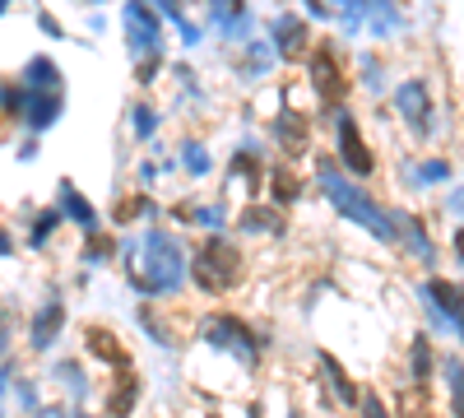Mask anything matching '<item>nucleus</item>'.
<instances>
[{"label":"nucleus","instance_id":"obj_1","mask_svg":"<svg viewBox=\"0 0 464 418\" xmlns=\"http://www.w3.org/2000/svg\"><path fill=\"white\" fill-rule=\"evenodd\" d=\"M190 275L186 265V247L163 233V228H149V233L140 238V270H135V284L149 293V297H172Z\"/></svg>","mask_w":464,"mask_h":418},{"label":"nucleus","instance_id":"obj_2","mask_svg":"<svg viewBox=\"0 0 464 418\" xmlns=\"http://www.w3.org/2000/svg\"><path fill=\"white\" fill-rule=\"evenodd\" d=\"M316 177H321L325 200H330L343 219H353L358 228H367V233H372L376 242H395V214H385L367 191H358L353 181H343V177H339V168H334L330 159H321V163H316Z\"/></svg>","mask_w":464,"mask_h":418},{"label":"nucleus","instance_id":"obj_3","mask_svg":"<svg viewBox=\"0 0 464 418\" xmlns=\"http://www.w3.org/2000/svg\"><path fill=\"white\" fill-rule=\"evenodd\" d=\"M242 251L237 247H232V242H223L218 233H209V242L196 251V256H190V279H196L205 293H232V288H237L242 284Z\"/></svg>","mask_w":464,"mask_h":418},{"label":"nucleus","instance_id":"obj_4","mask_svg":"<svg viewBox=\"0 0 464 418\" xmlns=\"http://www.w3.org/2000/svg\"><path fill=\"white\" fill-rule=\"evenodd\" d=\"M200 339H205L209 349H218V354L242 358L246 367H251V363H260V349H265V339H260L246 321H237V316H223V312H214V316L205 321Z\"/></svg>","mask_w":464,"mask_h":418},{"label":"nucleus","instance_id":"obj_5","mask_svg":"<svg viewBox=\"0 0 464 418\" xmlns=\"http://www.w3.org/2000/svg\"><path fill=\"white\" fill-rule=\"evenodd\" d=\"M418 297H422V307H428V316H432L446 335H455L459 345H464V284L428 279V284L418 288Z\"/></svg>","mask_w":464,"mask_h":418},{"label":"nucleus","instance_id":"obj_6","mask_svg":"<svg viewBox=\"0 0 464 418\" xmlns=\"http://www.w3.org/2000/svg\"><path fill=\"white\" fill-rule=\"evenodd\" d=\"M121 24H126V43H130L135 61L163 52V24H159V15H153L144 0H126V5H121Z\"/></svg>","mask_w":464,"mask_h":418},{"label":"nucleus","instance_id":"obj_7","mask_svg":"<svg viewBox=\"0 0 464 418\" xmlns=\"http://www.w3.org/2000/svg\"><path fill=\"white\" fill-rule=\"evenodd\" d=\"M395 107H400V117H404V126L418 135V140H428V135H437V107H432V93H428V80H404L400 89H395Z\"/></svg>","mask_w":464,"mask_h":418},{"label":"nucleus","instance_id":"obj_8","mask_svg":"<svg viewBox=\"0 0 464 418\" xmlns=\"http://www.w3.org/2000/svg\"><path fill=\"white\" fill-rule=\"evenodd\" d=\"M334 144H339V163L353 172V177H372V172H376V154L362 144L353 112H343V107L334 112Z\"/></svg>","mask_w":464,"mask_h":418},{"label":"nucleus","instance_id":"obj_9","mask_svg":"<svg viewBox=\"0 0 464 418\" xmlns=\"http://www.w3.org/2000/svg\"><path fill=\"white\" fill-rule=\"evenodd\" d=\"M61 112H65V89H24V107H19V117L33 135H43L61 122Z\"/></svg>","mask_w":464,"mask_h":418},{"label":"nucleus","instance_id":"obj_10","mask_svg":"<svg viewBox=\"0 0 464 418\" xmlns=\"http://www.w3.org/2000/svg\"><path fill=\"white\" fill-rule=\"evenodd\" d=\"M209 5V24L223 33V43H246L251 28H256V15L242 5V0H205Z\"/></svg>","mask_w":464,"mask_h":418},{"label":"nucleus","instance_id":"obj_11","mask_svg":"<svg viewBox=\"0 0 464 418\" xmlns=\"http://www.w3.org/2000/svg\"><path fill=\"white\" fill-rule=\"evenodd\" d=\"M61 330H65V302H61V297H47L43 307H37L33 326H28V345H33V354H47L56 339H61Z\"/></svg>","mask_w":464,"mask_h":418},{"label":"nucleus","instance_id":"obj_12","mask_svg":"<svg viewBox=\"0 0 464 418\" xmlns=\"http://www.w3.org/2000/svg\"><path fill=\"white\" fill-rule=\"evenodd\" d=\"M269 43H275V52L284 61H297L306 52V43H312V33H306V19H297L293 10H284L275 24H269Z\"/></svg>","mask_w":464,"mask_h":418},{"label":"nucleus","instance_id":"obj_13","mask_svg":"<svg viewBox=\"0 0 464 418\" xmlns=\"http://www.w3.org/2000/svg\"><path fill=\"white\" fill-rule=\"evenodd\" d=\"M362 28H372V37H395L409 28V15L400 0H362Z\"/></svg>","mask_w":464,"mask_h":418},{"label":"nucleus","instance_id":"obj_14","mask_svg":"<svg viewBox=\"0 0 464 418\" xmlns=\"http://www.w3.org/2000/svg\"><path fill=\"white\" fill-rule=\"evenodd\" d=\"M312 84H316V93L325 98V102H339L343 98V70H339V61H334V52L330 47H316L312 52Z\"/></svg>","mask_w":464,"mask_h":418},{"label":"nucleus","instance_id":"obj_15","mask_svg":"<svg viewBox=\"0 0 464 418\" xmlns=\"http://www.w3.org/2000/svg\"><path fill=\"white\" fill-rule=\"evenodd\" d=\"M395 238H400L422 265H432V260H437V247H432V238H428V228H422L418 214H395Z\"/></svg>","mask_w":464,"mask_h":418},{"label":"nucleus","instance_id":"obj_16","mask_svg":"<svg viewBox=\"0 0 464 418\" xmlns=\"http://www.w3.org/2000/svg\"><path fill=\"white\" fill-rule=\"evenodd\" d=\"M56 196H61V214L80 223V233H93V228H98V209L84 200L80 186H74V181H61V186H56Z\"/></svg>","mask_w":464,"mask_h":418},{"label":"nucleus","instance_id":"obj_17","mask_svg":"<svg viewBox=\"0 0 464 418\" xmlns=\"http://www.w3.org/2000/svg\"><path fill=\"white\" fill-rule=\"evenodd\" d=\"M275 61H279V52H275V43L269 37H246V80H265L269 70H275Z\"/></svg>","mask_w":464,"mask_h":418},{"label":"nucleus","instance_id":"obj_18","mask_svg":"<svg viewBox=\"0 0 464 418\" xmlns=\"http://www.w3.org/2000/svg\"><path fill=\"white\" fill-rule=\"evenodd\" d=\"M24 89H65L61 65H56L52 56H33V61L24 65Z\"/></svg>","mask_w":464,"mask_h":418},{"label":"nucleus","instance_id":"obj_19","mask_svg":"<svg viewBox=\"0 0 464 418\" xmlns=\"http://www.w3.org/2000/svg\"><path fill=\"white\" fill-rule=\"evenodd\" d=\"M275 135H279V144H284L288 159H302L297 149L306 144V122L297 117V112H279V117H275Z\"/></svg>","mask_w":464,"mask_h":418},{"label":"nucleus","instance_id":"obj_20","mask_svg":"<svg viewBox=\"0 0 464 418\" xmlns=\"http://www.w3.org/2000/svg\"><path fill=\"white\" fill-rule=\"evenodd\" d=\"M321 372H325V386L334 391V400H339V404H358V386L348 382V376H343V367H339L330 354H321Z\"/></svg>","mask_w":464,"mask_h":418},{"label":"nucleus","instance_id":"obj_21","mask_svg":"<svg viewBox=\"0 0 464 418\" xmlns=\"http://www.w3.org/2000/svg\"><path fill=\"white\" fill-rule=\"evenodd\" d=\"M242 233H251V238H260V233H284V219L275 214V209H260V205H251L246 214H242Z\"/></svg>","mask_w":464,"mask_h":418},{"label":"nucleus","instance_id":"obj_22","mask_svg":"<svg viewBox=\"0 0 464 418\" xmlns=\"http://www.w3.org/2000/svg\"><path fill=\"white\" fill-rule=\"evenodd\" d=\"M227 177H246V181H251V196H260V181H265V172H260V159L251 154V149H237V154H232Z\"/></svg>","mask_w":464,"mask_h":418},{"label":"nucleus","instance_id":"obj_23","mask_svg":"<svg viewBox=\"0 0 464 418\" xmlns=\"http://www.w3.org/2000/svg\"><path fill=\"white\" fill-rule=\"evenodd\" d=\"M409 358H413V382L428 386V382H432V345H428V335H413Z\"/></svg>","mask_w":464,"mask_h":418},{"label":"nucleus","instance_id":"obj_24","mask_svg":"<svg viewBox=\"0 0 464 418\" xmlns=\"http://www.w3.org/2000/svg\"><path fill=\"white\" fill-rule=\"evenodd\" d=\"M84 335H89V349H93L98 358H107V363H121V367H126V354H121V345H116V335H107L102 326H89Z\"/></svg>","mask_w":464,"mask_h":418},{"label":"nucleus","instance_id":"obj_25","mask_svg":"<svg viewBox=\"0 0 464 418\" xmlns=\"http://www.w3.org/2000/svg\"><path fill=\"white\" fill-rule=\"evenodd\" d=\"M441 376H446V391H450V413H464V363L459 358H446L441 363Z\"/></svg>","mask_w":464,"mask_h":418},{"label":"nucleus","instance_id":"obj_26","mask_svg":"<svg viewBox=\"0 0 464 418\" xmlns=\"http://www.w3.org/2000/svg\"><path fill=\"white\" fill-rule=\"evenodd\" d=\"M409 172V168H404ZM409 181L413 186H441V181H450V163L446 159H428V163H418L413 172H409Z\"/></svg>","mask_w":464,"mask_h":418},{"label":"nucleus","instance_id":"obj_27","mask_svg":"<svg viewBox=\"0 0 464 418\" xmlns=\"http://www.w3.org/2000/svg\"><path fill=\"white\" fill-rule=\"evenodd\" d=\"M61 223H65V214H61V209H43V214L33 219V228H28V242H33V247H47V242H52V233H56Z\"/></svg>","mask_w":464,"mask_h":418},{"label":"nucleus","instance_id":"obj_28","mask_svg":"<svg viewBox=\"0 0 464 418\" xmlns=\"http://www.w3.org/2000/svg\"><path fill=\"white\" fill-rule=\"evenodd\" d=\"M56 382H61L74 400L89 395V376H84V367H74V363H56Z\"/></svg>","mask_w":464,"mask_h":418},{"label":"nucleus","instance_id":"obj_29","mask_svg":"<svg viewBox=\"0 0 464 418\" xmlns=\"http://www.w3.org/2000/svg\"><path fill=\"white\" fill-rule=\"evenodd\" d=\"M181 168H186L190 177H205V172H209V154H205V144H196V140L181 144Z\"/></svg>","mask_w":464,"mask_h":418},{"label":"nucleus","instance_id":"obj_30","mask_svg":"<svg viewBox=\"0 0 464 418\" xmlns=\"http://www.w3.org/2000/svg\"><path fill=\"white\" fill-rule=\"evenodd\" d=\"M269 186H275V200H279V205H293V200H297V191H302V186H297V177H293L288 168H275Z\"/></svg>","mask_w":464,"mask_h":418},{"label":"nucleus","instance_id":"obj_31","mask_svg":"<svg viewBox=\"0 0 464 418\" xmlns=\"http://www.w3.org/2000/svg\"><path fill=\"white\" fill-rule=\"evenodd\" d=\"M135 395H140V382H135V376L126 372V376H121V391H116V395L107 400V413H130Z\"/></svg>","mask_w":464,"mask_h":418},{"label":"nucleus","instance_id":"obj_32","mask_svg":"<svg viewBox=\"0 0 464 418\" xmlns=\"http://www.w3.org/2000/svg\"><path fill=\"white\" fill-rule=\"evenodd\" d=\"M190 219H196L200 228H209V233H223V228H227V209L223 205H200Z\"/></svg>","mask_w":464,"mask_h":418},{"label":"nucleus","instance_id":"obj_33","mask_svg":"<svg viewBox=\"0 0 464 418\" xmlns=\"http://www.w3.org/2000/svg\"><path fill=\"white\" fill-rule=\"evenodd\" d=\"M334 10H339L343 33H358L362 28V0H334Z\"/></svg>","mask_w":464,"mask_h":418},{"label":"nucleus","instance_id":"obj_34","mask_svg":"<svg viewBox=\"0 0 464 418\" xmlns=\"http://www.w3.org/2000/svg\"><path fill=\"white\" fill-rule=\"evenodd\" d=\"M140 214L153 219V200H149V191H140L135 200H126L121 209H116V223H130V219H140Z\"/></svg>","mask_w":464,"mask_h":418},{"label":"nucleus","instance_id":"obj_35","mask_svg":"<svg viewBox=\"0 0 464 418\" xmlns=\"http://www.w3.org/2000/svg\"><path fill=\"white\" fill-rule=\"evenodd\" d=\"M84 238H89V251H84V260H89V265H98V260H107V256L116 251V242H111V238H102L98 228H93V233H84Z\"/></svg>","mask_w":464,"mask_h":418},{"label":"nucleus","instance_id":"obj_36","mask_svg":"<svg viewBox=\"0 0 464 418\" xmlns=\"http://www.w3.org/2000/svg\"><path fill=\"white\" fill-rule=\"evenodd\" d=\"M130 117H135V135H140V140H149L153 131H159V112H153V107H144V102L130 112Z\"/></svg>","mask_w":464,"mask_h":418},{"label":"nucleus","instance_id":"obj_37","mask_svg":"<svg viewBox=\"0 0 464 418\" xmlns=\"http://www.w3.org/2000/svg\"><path fill=\"white\" fill-rule=\"evenodd\" d=\"M362 89L376 98V93H385V70H381V61H362Z\"/></svg>","mask_w":464,"mask_h":418},{"label":"nucleus","instance_id":"obj_38","mask_svg":"<svg viewBox=\"0 0 464 418\" xmlns=\"http://www.w3.org/2000/svg\"><path fill=\"white\" fill-rule=\"evenodd\" d=\"M19 107H24V89L0 84V112H5V117H19Z\"/></svg>","mask_w":464,"mask_h":418},{"label":"nucleus","instance_id":"obj_39","mask_svg":"<svg viewBox=\"0 0 464 418\" xmlns=\"http://www.w3.org/2000/svg\"><path fill=\"white\" fill-rule=\"evenodd\" d=\"M140 326H144V330H149L153 339H159V345H172V335H168V330H163L159 321H153V316H149V307H140Z\"/></svg>","mask_w":464,"mask_h":418},{"label":"nucleus","instance_id":"obj_40","mask_svg":"<svg viewBox=\"0 0 464 418\" xmlns=\"http://www.w3.org/2000/svg\"><path fill=\"white\" fill-rule=\"evenodd\" d=\"M177 28H181V43H186V47H196V43H200V28H196V24H186V15L177 19Z\"/></svg>","mask_w":464,"mask_h":418},{"label":"nucleus","instance_id":"obj_41","mask_svg":"<svg viewBox=\"0 0 464 418\" xmlns=\"http://www.w3.org/2000/svg\"><path fill=\"white\" fill-rule=\"evenodd\" d=\"M144 5H159L168 19H181V0H144Z\"/></svg>","mask_w":464,"mask_h":418},{"label":"nucleus","instance_id":"obj_42","mask_svg":"<svg viewBox=\"0 0 464 418\" xmlns=\"http://www.w3.org/2000/svg\"><path fill=\"white\" fill-rule=\"evenodd\" d=\"M302 5H306V15H312V19H325V15H330L325 0H302Z\"/></svg>","mask_w":464,"mask_h":418},{"label":"nucleus","instance_id":"obj_43","mask_svg":"<svg viewBox=\"0 0 464 418\" xmlns=\"http://www.w3.org/2000/svg\"><path fill=\"white\" fill-rule=\"evenodd\" d=\"M37 24H43V33H47V37H61V24H56L52 15H37Z\"/></svg>","mask_w":464,"mask_h":418},{"label":"nucleus","instance_id":"obj_44","mask_svg":"<svg viewBox=\"0 0 464 418\" xmlns=\"http://www.w3.org/2000/svg\"><path fill=\"white\" fill-rule=\"evenodd\" d=\"M450 251H455V260L464 265V228H455V238H450Z\"/></svg>","mask_w":464,"mask_h":418},{"label":"nucleus","instance_id":"obj_45","mask_svg":"<svg viewBox=\"0 0 464 418\" xmlns=\"http://www.w3.org/2000/svg\"><path fill=\"white\" fill-rule=\"evenodd\" d=\"M362 409H367V413H385V404H381V395H372V391L362 395Z\"/></svg>","mask_w":464,"mask_h":418},{"label":"nucleus","instance_id":"obj_46","mask_svg":"<svg viewBox=\"0 0 464 418\" xmlns=\"http://www.w3.org/2000/svg\"><path fill=\"white\" fill-rule=\"evenodd\" d=\"M19 404L33 409V404H37V391H33V386H19Z\"/></svg>","mask_w":464,"mask_h":418},{"label":"nucleus","instance_id":"obj_47","mask_svg":"<svg viewBox=\"0 0 464 418\" xmlns=\"http://www.w3.org/2000/svg\"><path fill=\"white\" fill-rule=\"evenodd\" d=\"M5 345H10V326H5V316H0V354H5Z\"/></svg>","mask_w":464,"mask_h":418},{"label":"nucleus","instance_id":"obj_48","mask_svg":"<svg viewBox=\"0 0 464 418\" xmlns=\"http://www.w3.org/2000/svg\"><path fill=\"white\" fill-rule=\"evenodd\" d=\"M10 251H14V242H10L5 233H0V256H10Z\"/></svg>","mask_w":464,"mask_h":418},{"label":"nucleus","instance_id":"obj_49","mask_svg":"<svg viewBox=\"0 0 464 418\" xmlns=\"http://www.w3.org/2000/svg\"><path fill=\"white\" fill-rule=\"evenodd\" d=\"M10 15V0H0V19H5Z\"/></svg>","mask_w":464,"mask_h":418},{"label":"nucleus","instance_id":"obj_50","mask_svg":"<svg viewBox=\"0 0 464 418\" xmlns=\"http://www.w3.org/2000/svg\"><path fill=\"white\" fill-rule=\"evenodd\" d=\"M84 5H102V0H84Z\"/></svg>","mask_w":464,"mask_h":418}]
</instances>
